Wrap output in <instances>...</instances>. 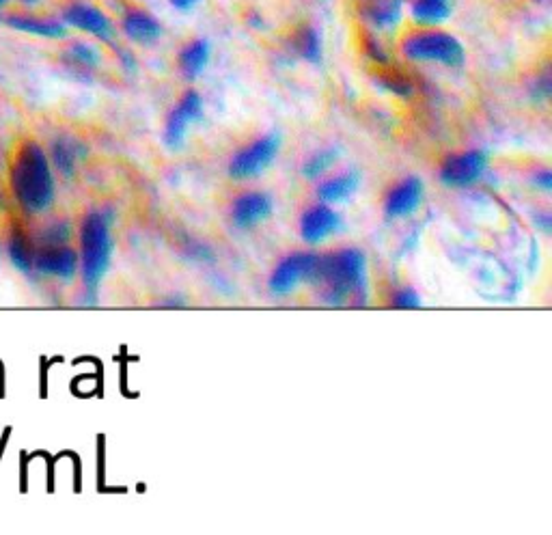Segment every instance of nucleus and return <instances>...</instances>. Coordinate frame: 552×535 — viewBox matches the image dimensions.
I'll return each mask as SVG.
<instances>
[{
  "mask_svg": "<svg viewBox=\"0 0 552 535\" xmlns=\"http://www.w3.org/2000/svg\"><path fill=\"white\" fill-rule=\"evenodd\" d=\"M11 195L26 216L46 214L54 203V175L50 158L37 141H22L9 164Z\"/></svg>",
  "mask_w": 552,
  "mask_h": 535,
  "instance_id": "nucleus-1",
  "label": "nucleus"
},
{
  "mask_svg": "<svg viewBox=\"0 0 552 535\" xmlns=\"http://www.w3.org/2000/svg\"><path fill=\"white\" fill-rule=\"evenodd\" d=\"M367 262L358 249H339L320 255L313 285L328 305H345L365 287Z\"/></svg>",
  "mask_w": 552,
  "mask_h": 535,
  "instance_id": "nucleus-2",
  "label": "nucleus"
},
{
  "mask_svg": "<svg viewBox=\"0 0 552 535\" xmlns=\"http://www.w3.org/2000/svg\"><path fill=\"white\" fill-rule=\"evenodd\" d=\"M80 257L78 266L87 287H98L110 266L113 255V236L110 223L102 212H89L80 225Z\"/></svg>",
  "mask_w": 552,
  "mask_h": 535,
  "instance_id": "nucleus-3",
  "label": "nucleus"
},
{
  "mask_svg": "<svg viewBox=\"0 0 552 535\" xmlns=\"http://www.w3.org/2000/svg\"><path fill=\"white\" fill-rule=\"evenodd\" d=\"M402 52L410 61L438 63L445 67H462L466 61L460 39L443 31H421L408 35L402 44Z\"/></svg>",
  "mask_w": 552,
  "mask_h": 535,
  "instance_id": "nucleus-4",
  "label": "nucleus"
},
{
  "mask_svg": "<svg viewBox=\"0 0 552 535\" xmlns=\"http://www.w3.org/2000/svg\"><path fill=\"white\" fill-rule=\"evenodd\" d=\"M281 149V136L279 134H266L244 147L242 152L231 158L229 162V175L231 180H251V177H257L259 173H264L272 160L276 158Z\"/></svg>",
  "mask_w": 552,
  "mask_h": 535,
  "instance_id": "nucleus-5",
  "label": "nucleus"
},
{
  "mask_svg": "<svg viewBox=\"0 0 552 535\" xmlns=\"http://www.w3.org/2000/svg\"><path fill=\"white\" fill-rule=\"evenodd\" d=\"M320 255L315 253H292L283 257L270 277V292L276 296L292 294L298 285L311 283L317 270Z\"/></svg>",
  "mask_w": 552,
  "mask_h": 535,
  "instance_id": "nucleus-6",
  "label": "nucleus"
},
{
  "mask_svg": "<svg viewBox=\"0 0 552 535\" xmlns=\"http://www.w3.org/2000/svg\"><path fill=\"white\" fill-rule=\"evenodd\" d=\"M33 266L44 277L72 281L78 272V253L67 244V240L41 242L39 246H35Z\"/></svg>",
  "mask_w": 552,
  "mask_h": 535,
  "instance_id": "nucleus-7",
  "label": "nucleus"
},
{
  "mask_svg": "<svg viewBox=\"0 0 552 535\" xmlns=\"http://www.w3.org/2000/svg\"><path fill=\"white\" fill-rule=\"evenodd\" d=\"M201 119H203V100L195 89H190L182 95V100L177 102V106L173 108L167 119V126H164V145L169 149L184 147L188 130Z\"/></svg>",
  "mask_w": 552,
  "mask_h": 535,
  "instance_id": "nucleus-8",
  "label": "nucleus"
},
{
  "mask_svg": "<svg viewBox=\"0 0 552 535\" xmlns=\"http://www.w3.org/2000/svg\"><path fill=\"white\" fill-rule=\"evenodd\" d=\"M488 169V156L479 149H468L449 156L440 167V182L449 188H468L477 184Z\"/></svg>",
  "mask_w": 552,
  "mask_h": 535,
  "instance_id": "nucleus-9",
  "label": "nucleus"
},
{
  "mask_svg": "<svg viewBox=\"0 0 552 535\" xmlns=\"http://www.w3.org/2000/svg\"><path fill=\"white\" fill-rule=\"evenodd\" d=\"M63 22L72 29H78L82 33H89L102 41L115 39V26L110 22L104 11L87 3H74L63 11Z\"/></svg>",
  "mask_w": 552,
  "mask_h": 535,
  "instance_id": "nucleus-10",
  "label": "nucleus"
},
{
  "mask_svg": "<svg viewBox=\"0 0 552 535\" xmlns=\"http://www.w3.org/2000/svg\"><path fill=\"white\" fill-rule=\"evenodd\" d=\"M274 210L272 197L261 190H248L231 205V221L240 229H253L268 221Z\"/></svg>",
  "mask_w": 552,
  "mask_h": 535,
  "instance_id": "nucleus-11",
  "label": "nucleus"
},
{
  "mask_svg": "<svg viewBox=\"0 0 552 535\" xmlns=\"http://www.w3.org/2000/svg\"><path fill=\"white\" fill-rule=\"evenodd\" d=\"M341 227L339 214L328 203L313 205L300 218V236L307 244H322Z\"/></svg>",
  "mask_w": 552,
  "mask_h": 535,
  "instance_id": "nucleus-12",
  "label": "nucleus"
},
{
  "mask_svg": "<svg viewBox=\"0 0 552 535\" xmlns=\"http://www.w3.org/2000/svg\"><path fill=\"white\" fill-rule=\"evenodd\" d=\"M423 182L419 177H406L395 184L384 199V212L391 218H406L417 212L423 203Z\"/></svg>",
  "mask_w": 552,
  "mask_h": 535,
  "instance_id": "nucleus-13",
  "label": "nucleus"
},
{
  "mask_svg": "<svg viewBox=\"0 0 552 535\" xmlns=\"http://www.w3.org/2000/svg\"><path fill=\"white\" fill-rule=\"evenodd\" d=\"M11 29L20 33H29L35 37H46V39H63L67 37V24L52 20V18H41L33 16V13H9L5 20Z\"/></svg>",
  "mask_w": 552,
  "mask_h": 535,
  "instance_id": "nucleus-14",
  "label": "nucleus"
},
{
  "mask_svg": "<svg viewBox=\"0 0 552 535\" xmlns=\"http://www.w3.org/2000/svg\"><path fill=\"white\" fill-rule=\"evenodd\" d=\"M123 33H126L134 44L149 46L162 37V26L154 16H149L147 11L134 9L128 11L126 18H123Z\"/></svg>",
  "mask_w": 552,
  "mask_h": 535,
  "instance_id": "nucleus-15",
  "label": "nucleus"
},
{
  "mask_svg": "<svg viewBox=\"0 0 552 535\" xmlns=\"http://www.w3.org/2000/svg\"><path fill=\"white\" fill-rule=\"evenodd\" d=\"M7 255L11 259V264L18 270L26 272L33 268V255H35V244L20 223H13L7 233Z\"/></svg>",
  "mask_w": 552,
  "mask_h": 535,
  "instance_id": "nucleus-16",
  "label": "nucleus"
},
{
  "mask_svg": "<svg viewBox=\"0 0 552 535\" xmlns=\"http://www.w3.org/2000/svg\"><path fill=\"white\" fill-rule=\"evenodd\" d=\"M210 54H212L210 41L205 39L192 41V44H188L182 50V54H179V70H182V74L188 80L199 78L205 72L207 63H210Z\"/></svg>",
  "mask_w": 552,
  "mask_h": 535,
  "instance_id": "nucleus-17",
  "label": "nucleus"
},
{
  "mask_svg": "<svg viewBox=\"0 0 552 535\" xmlns=\"http://www.w3.org/2000/svg\"><path fill=\"white\" fill-rule=\"evenodd\" d=\"M358 184H361V180H358V175L354 171L339 173V175H333V177H328V180H324L320 184V188H317V195H320L322 203H339V201L350 199L356 192Z\"/></svg>",
  "mask_w": 552,
  "mask_h": 535,
  "instance_id": "nucleus-18",
  "label": "nucleus"
},
{
  "mask_svg": "<svg viewBox=\"0 0 552 535\" xmlns=\"http://www.w3.org/2000/svg\"><path fill=\"white\" fill-rule=\"evenodd\" d=\"M453 0H414L412 20L421 26H438L451 18Z\"/></svg>",
  "mask_w": 552,
  "mask_h": 535,
  "instance_id": "nucleus-19",
  "label": "nucleus"
},
{
  "mask_svg": "<svg viewBox=\"0 0 552 535\" xmlns=\"http://www.w3.org/2000/svg\"><path fill=\"white\" fill-rule=\"evenodd\" d=\"M82 156V147L74 139H57L52 145V162L65 175L72 177L76 171V164Z\"/></svg>",
  "mask_w": 552,
  "mask_h": 535,
  "instance_id": "nucleus-20",
  "label": "nucleus"
},
{
  "mask_svg": "<svg viewBox=\"0 0 552 535\" xmlns=\"http://www.w3.org/2000/svg\"><path fill=\"white\" fill-rule=\"evenodd\" d=\"M294 48L300 57L309 63L322 61V37L313 26H302L294 37Z\"/></svg>",
  "mask_w": 552,
  "mask_h": 535,
  "instance_id": "nucleus-21",
  "label": "nucleus"
},
{
  "mask_svg": "<svg viewBox=\"0 0 552 535\" xmlns=\"http://www.w3.org/2000/svg\"><path fill=\"white\" fill-rule=\"evenodd\" d=\"M367 16L378 29H391V26L399 22V16H402V3L399 0H378V3L369 7Z\"/></svg>",
  "mask_w": 552,
  "mask_h": 535,
  "instance_id": "nucleus-22",
  "label": "nucleus"
},
{
  "mask_svg": "<svg viewBox=\"0 0 552 535\" xmlns=\"http://www.w3.org/2000/svg\"><path fill=\"white\" fill-rule=\"evenodd\" d=\"M65 54L67 61L80 67V70H93V67H98L100 63V50L91 44H85V41H78V44L69 46Z\"/></svg>",
  "mask_w": 552,
  "mask_h": 535,
  "instance_id": "nucleus-23",
  "label": "nucleus"
},
{
  "mask_svg": "<svg viewBox=\"0 0 552 535\" xmlns=\"http://www.w3.org/2000/svg\"><path fill=\"white\" fill-rule=\"evenodd\" d=\"M335 162L337 149H322V152L309 156L307 162L302 164V175H305L307 180H315V177H322Z\"/></svg>",
  "mask_w": 552,
  "mask_h": 535,
  "instance_id": "nucleus-24",
  "label": "nucleus"
},
{
  "mask_svg": "<svg viewBox=\"0 0 552 535\" xmlns=\"http://www.w3.org/2000/svg\"><path fill=\"white\" fill-rule=\"evenodd\" d=\"M391 305L395 309H419L421 307V298H419L417 292L410 290V287H404V290H397L393 294Z\"/></svg>",
  "mask_w": 552,
  "mask_h": 535,
  "instance_id": "nucleus-25",
  "label": "nucleus"
},
{
  "mask_svg": "<svg viewBox=\"0 0 552 535\" xmlns=\"http://www.w3.org/2000/svg\"><path fill=\"white\" fill-rule=\"evenodd\" d=\"M382 87L397 93V95H410L412 93V85L406 78H382Z\"/></svg>",
  "mask_w": 552,
  "mask_h": 535,
  "instance_id": "nucleus-26",
  "label": "nucleus"
},
{
  "mask_svg": "<svg viewBox=\"0 0 552 535\" xmlns=\"http://www.w3.org/2000/svg\"><path fill=\"white\" fill-rule=\"evenodd\" d=\"M169 3L179 11H192L201 3V0H169Z\"/></svg>",
  "mask_w": 552,
  "mask_h": 535,
  "instance_id": "nucleus-27",
  "label": "nucleus"
},
{
  "mask_svg": "<svg viewBox=\"0 0 552 535\" xmlns=\"http://www.w3.org/2000/svg\"><path fill=\"white\" fill-rule=\"evenodd\" d=\"M22 3H26V5H37L39 0H22Z\"/></svg>",
  "mask_w": 552,
  "mask_h": 535,
  "instance_id": "nucleus-28",
  "label": "nucleus"
},
{
  "mask_svg": "<svg viewBox=\"0 0 552 535\" xmlns=\"http://www.w3.org/2000/svg\"><path fill=\"white\" fill-rule=\"evenodd\" d=\"M7 3V0H0V9H3V5Z\"/></svg>",
  "mask_w": 552,
  "mask_h": 535,
  "instance_id": "nucleus-29",
  "label": "nucleus"
}]
</instances>
